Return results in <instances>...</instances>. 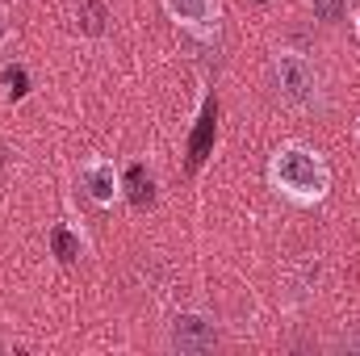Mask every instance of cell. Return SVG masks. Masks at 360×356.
Segmentation results:
<instances>
[{
    "label": "cell",
    "mask_w": 360,
    "mask_h": 356,
    "mask_svg": "<svg viewBox=\"0 0 360 356\" xmlns=\"http://www.w3.org/2000/svg\"><path fill=\"white\" fill-rule=\"evenodd\" d=\"M269 184L293 205H319L331 193V168L314 147L285 143L269 160Z\"/></svg>",
    "instance_id": "obj_1"
},
{
    "label": "cell",
    "mask_w": 360,
    "mask_h": 356,
    "mask_svg": "<svg viewBox=\"0 0 360 356\" xmlns=\"http://www.w3.org/2000/svg\"><path fill=\"white\" fill-rule=\"evenodd\" d=\"M272 80H276V92L293 105V109H310L319 101V72L306 55L297 51H276L272 55Z\"/></svg>",
    "instance_id": "obj_2"
},
{
    "label": "cell",
    "mask_w": 360,
    "mask_h": 356,
    "mask_svg": "<svg viewBox=\"0 0 360 356\" xmlns=\"http://www.w3.org/2000/svg\"><path fill=\"white\" fill-rule=\"evenodd\" d=\"M168 348L180 356L214 352L218 348V327L205 314H197V310H180V314H172V323H168Z\"/></svg>",
    "instance_id": "obj_3"
},
{
    "label": "cell",
    "mask_w": 360,
    "mask_h": 356,
    "mask_svg": "<svg viewBox=\"0 0 360 356\" xmlns=\"http://www.w3.org/2000/svg\"><path fill=\"white\" fill-rule=\"evenodd\" d=\"M164 8L180 30L197 38H210L218 30V0H164Z\"/></svg>",
    "instance_id": "obj_4"
},
{
    "label": "cell",
    "mask_w": 360,
    "mask_h": 356,
    "mask_svg": "<svg viewBox=\"0 0 360 356\" xmlns=\"http://www.w3.org/2000/svg\"><path fill=\"white\" fill-rule=\"evenodd\" d=\"M84 189H89V197L101 205V210H109L117 197H122V180H117V168L109 164V160H101V155H92L89 164H84Z\"/></svg>",
    "instance_id": "obj_5"
},
{
    "label": "cell",
    "mask_w": 360,
    "mask_h": 356,
    "mask_svg": "<svg viewBox=\"0 0 360 356\" xmlns=\"http://www.w3.org/2000/svg\"><path fill=\"white\" fill-rule=\"evenodd\" d=\"M105 21H109L105 0H80V8H76V25H80V34L101 38V34H105Z\"/></svg>",
    "instance_id": "obj_6"
},
{
    "label": "cell",
    "mask_w": 360,
    "mask_h": 356,
    "mask_svg": "<svg viewBox=\"0 0 360 356\" xmlns=\"http://www.w3.org/2000/svg\"><path fill=\"white\" fill-rule=\"evenodd\" d=\"M151 189H155V184L147 177V168H143V164H130V172H126V197L143 210V205H151V197H155Z\"/></svg>",
    "instance_id": "obj_7"
},
{
    "label": "cell",
    "mask_w": 360,
    "mask_h": 356,
    "mask_svg": "<svg viewBox=\"0 0 360 356\" xmlns=\"http://www.w3.org/2000/svg\"><path fill=\"white\" fill-rule=\"evenodd\" d=\"M51 243H55V256H59V260H76V256H80V243H76L72 231H63V227L51 235Z\"/></svg>",
    "instance_id": "obj_8"
},
{
    "label": "cell",
    "mask_w": 360,
    "mask_h": 356,
    "mask_svg": "<svg viewBox=\"0 0 360 356\" xmlns=\"http://www.w3.org/2000/svg\"><path fill=\"white\" fill-rule=\"evenodd\" d=\"M4 84H13L8 92H13V96H21V92H25V89H21V84H25V76H21V68H13V72H4Z\"/></svg>",
    "instance_id": "obj_9"
},
{
    "label": "cell",
    "mask_w": 360,
    "mask_h": 356,
    "mask_svg": "<svg viewBox=\"0 0 360 356\" xmlns=\"http://www.w3.org/2000/svg\"><path fill=\"white\" fill-rule=\"evenodd\" d=\"M4 42H8V21L0 17V46H4Z\"/></svg>",
    "instance_id": "obj_10"
},
{
    "label": "cell",
    "mask_w": 360,
    "mask_h": 356,
    "mask_svg": "<svg viewBox=\"0 0 360 356\" xmlns=\"http://www.w3.org/2000/svg\"><path fill=\"white\" fill-rule=\"evenodd\" d=\"M0 352H4V344H0Z\"/></svg>",
    "instance_id": "obj_11"
}]
</instances>
